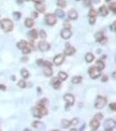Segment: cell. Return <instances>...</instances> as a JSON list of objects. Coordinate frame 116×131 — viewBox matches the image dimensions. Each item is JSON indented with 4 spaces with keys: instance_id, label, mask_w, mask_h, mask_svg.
Instances as JSON below:
<instances>
[{
    "instance_id": "db71d44e",
    "label": "cell",
    "mask_w": 116,
    "mask_h": 131,
    "mask_svg": "<svg viewBox=\"0 0 116 131\" xmlns=\"http://www.w3.org/2000/svg\"><path fill=\"white\" fill-rule=\"evenodd\" d=\"M0 89H1V90H5V86H3V85H0Z\"/></svg>"
},
{
    "instance_id": "4fadbf2b",
    "label": "cell",
    "mask_w": 116,
    "mask_h": 131,
    "mask_svg": "<svg viewBox=\"0 0 116 131\" xmlns=\"http://www.w3.org/2000/svg\"><path fill=\"white\" fill-rule=\"evenodd\" d=\"M74 53H75L74 47H72V46H70L69 44H67V47H66V49H65V54L68 55V56H71V55H73Z\"/></svg>"
},
{
    "instance_id": "603a6c76",
    "label": "cell",
    "mask_w": 116,
    "mask_h": 131,
    "mask_svg": "<svg viewBox=\"0 0 116 131\" xmlns=\"http://www.w3.org/2000/svg\"><path fill=\"white\" fill-rule=\"evenodd\" d=\"M61 126H62V128L68 129L71 126V122H69V120H67V119H62L61 120Z\"/></svg>"
},
{
    "instance_id": "6f0895ef",
    "label": "cell",
    "mask_w": 116,
    "mask_h": 131,
    "mask_svg": "<svg viewBox=\"0 0 116 131\" xmlns=\"http://www.w3.org/2000/svg\"><path fill=\"white\" fill-rule=\"evenodd\" d=\"M115 76H116V73L113 72V73H112V77H113V79H115Z\"/></svg>"
},
{
    "instance_id": "484cf974",
    "label": "cell",
    "mask_w": 116,
    "mask_h": 131,
    "mask_svg": "<svg viewBox=\"0 0 116 131\" xmlns=\"http://www.w3.org/2000/svg\"><path fill=\"white\" fill-rule=\"evenodd\" d=\"M36 9H37L38 12H41V13H43V12L45 11V7L43 4H40V3H37V4H36Z\"/></svg>"
},
{
    "instance_id": "ac0fdd59",
    "label": "cell",
    "mask_w": 116,
    "mask_h": 131,
    "mask_svg": "<svg viewBox=\"0 0 116 131\" xmlns=\"http://www.w3.org/2000/svg\"><path fill=\"white\" fill-rule=\"evenodd\" d=\"M55 16L59 17V18H63L65 17V12L62 9H57L55 11Z\"/></svg>"
},
{
    "instance_id": "94428289",
    "label": "cell",
    "mask_w": 116,
    "mask_h": 131,
    "mask_svg": "<svg viewBox=\"0 0 116 131\" xmlns=\"http://www.w3.org/2000/svg\"><path fill=\"white\" fill-rule=\"evenodd\" d=\"M105 1H107V2H110V1H111V0H105Z\"/></svg>"
},
{
    "instance_id": "8fae6325",
    "label": "cell",
    "mask_w": 116,
    "mask_h": 131,
    "mask_svg": "<svg viewBox=\"0 0 116 131\" xmlns=\"http://www.w3.org/2000/svg\"><path fill=\"white\" fill-rule=\"evenodd\" d=\"M68 17H69L70 19H72V21L77 19V12L75 11L74 9H71L69 12H68Z\"/></svg>"
},
{
    "instance_id": "e575fe53",
    "label": "cell",
    "mask_w": 116,
    "mask_h": 131,
    "mask_svg": "<svg viewBox=\"0 0 116 131\" xmlns=\"http://www.w3.org/2000/svg\"><path fill=\"white\" fill-rule=\"evenodd\" d=\"M21 16H22L21 12H14V13H13V17L16 19V21H18V19L21 18Z\"/></svg>"
},
{
    "instance_id": "52a82bcc",
    "label": "cell",
    "mask_w": 116,
    "mask_h": 131,
    "mask_svg": "<svg viewBox=\"0 0 116 131\" xmlns=\"http://www.w3.org/2000/svg\"><path fill=\"white\" fill-rule=\"evenodd\" d=\"M39 49L40 51H42V52H47L49 49V43H47V42H45V41H40V43H39Z\"/></svg>"
},
{
    "instance_id": "f1b7e54d",
    "label": "cell",
    "mask_w": 116,
    "mask_h": 131,
    "mask_svg": "<svg viewBox=\"0 0 116 131\" xmlns=\"http://www.w3.org/2000/svg\"><path fill=\"white\" fill-rule=\"evenodd\" d=\"M39 110H40V112H41V115H46L47 114V110H46V108H45L44 105L40 104V105H39Z\"/></svg>"
},
{
    "instance_id": "681fc988",
    "label": "cell",
    "mask_w": 116,
    "mask_h": 131,
    "mask_svg": "<svg viewBox=\"0 0 116 131\" xmlns=\"http://www.w3.org/2000/svg\"><path fill=\"white\" fill-rule=\"evenodd\" d=\"M107 75H103L102 76V82H107Z\"/></svg>"
},
{
    "instance_id": "7dc6e473",
    "label": "cell",
    "mask_w": 116,
    "mask_h": 131,
    "mask_svg": "<svg viewBox=\"0 0 116 131\" xmlns=\"http://www.w3.org/2000/svg\"><path fill=\"white\" fill-rule=\"evenodd\" d=\"M115 22H114V23L113 24H112V26H111V30L112 31H113V32H115Z\"/></svg>"
},
{
    "instance_id": "6da1fadb",
    "label": "cell",
    "mask_w": 116,
    "mask_h": 131,
    "mask_svg": "<svg viewBox=\"0 0 116 131\" xmlns=\"http://www.w3.org/2000/svg\"><path fill=\"white\" fill-rule=\"evenodd\" d=\"M0 27L2 28L4 32H10L13 30V23L9 18H3L0 21Z\"/></svg>"
},
{
    "instance_id": "f35d334b",
    "label": "cell",
    "mask_w": 116,
    "mask_h": 131,
    "mask_svg": "<svg viewBox=\"0 0 116 131\" xmlns=\"http://www.w3.org/2000/svg\"><path fill=\"white\" fill-rule=\"evenodd\" d=\"M102 118H103V115L101 113H97L95 115V119H97V120H100V119H102Z\"/></svg>"
},
{
    "instance_id": "277c9868",
    "label": "cell",
    "mask_w": 116,
    "mask_h": 131,
    "mask_svg": "<svg viewBox=\"0 0 116 131\" xmlns=\"http://www.w3.org/2000/svg\"><path fill=\"white\" fill-rule=\"evenodd\" d=\"M45 23L47 24V25H49V26H53V25H55L56 24V16H55V14H46L45 15Z\"/></svg>"
},
{
    "instance_id": "cb8c5ba5",
    "label": "cell",
    "mask_w": 116,
    "mask_h": 131,
    "mask_svg": "<svg viewBox=\"0 0 116 131\" xmlns=\"http://www.w3.org/2000/svg\"><path fill=\"white\" fill-rule=\"evenodd\" d=\"M27 45H28V43H27V42H26V41L22 40V41H19V42H18V43H17V44H16V46H17V47H18V48H19V49H23V48H24V47H26V46H27Z\"/></svg>"
},
{
    "instance_id": "be15d7a7",
    "label": "cell",
    "mask_w": 116,
    "mask_h": 131,
    "mask_svg": "<svg viewBox=\"0 0 116 131\" xmlns=\"http://www.w3.org/2000/svg\"><path fill=\"white\" fill-rule=\"evenodd\" d=\"M75 1H80V0H75Z\"/></svg>"
},
{
    "instance_id": "7402d4cb",
    "label": "cell",
    "mask_w": 116,
    "mask_h": 131,
    "mask_svg": "<svg viewBox=\"0 0 116 131\" xmlns=\"http://www.w3.org/2000/svg\"><path fill=\"white\" fill-rule=\"evenodd\" d=\"M58 79L60 81H66L68 79V74L65 72H62V71H60V72L58 73Z\"/></svg>"
},
{
    "instance_id": "7a4b0ae2",
    "label": "cell",
    "mask_w": 116,
    "mask_h": 131,
    "mask_svg": "<svg viewBox=\"0 0 116 131\" xmlns=\"http://www.w3.org/2000/svg\"><path fill=\"white\" fill-rule=\"evenodd\" d=\"M105 104H107V99H105L104 97L99 96L97 99H96L95 108L98 109V110H101V109H103L105 106Z\"/></svg>"
},
{
    "instance_id": "9c48e42d",
    "label": "cell",
    "mask_w": 116,
    "mask_h": 131,
    "mask_svg": "<svg viewBox=\"0 0 116 131\" xmlns=\"http://www.w3.org/2000/svg\"><path fill=\"white\" fill-rule=\"evenodd\" d=\"M60 35H61V38H62V39H65V40H68L69 38H71L72 32H71V30H70V29L65 28L63 30H61Z\"/></svg>"
},
{
    "instance_id": "9a60e30c",
    "label": "cell",
    "mask_w": 116,
    "mask_h": 131,
    "mask_svg": "<svg viewBox=\"0 0 116 131\" xmlns=\"http://www.w3.org/2000/svg\"><path fill=\"white\" fill-rule=\"evenodd\" d=\"M31 113H32V115L35 117H37V118H40V117L42 116L41 112H40V110H39V108H32V109H31Z\"/></svg>"
},
{
    "instance_id": "5b68a950",
    "label": "cell",
    "mask_w": 116,
    "mask_h": 131,
    "mask_svg": "<svg viewBox=\"0 0 116 131\" xmlns=\"http://www.w3.org/2000/svg\"><path fill=\"white\" fill-rule=\"evenodd\" d=\"M103 127H104V129L107 131L113 130V129L115 128V120H114V119H107L104 122V125H103Z\"/></svg>"
},
{
    "instance_id": "ab89813d",
    "label": "cell",
    "mask_w": 116,
    "mask_h": 131,
    "mask_svg": "<svg viewBox=\"0 0 116 131\" xmlns=\"http://www.w3.org/2000/svg\"><path fill=\"white\" fill-rule=\"evenodd\" d=\"M110 110H112L113 112H115V111H116V103L115 102H113V103L110 104Z\"/></svg>"
},
{
    "instance_id": "680465c9",
    "label": "cell",
    "mask_w": 116,
    "mask_h": 131,
    "mask_svg": "<svg viewBox=\"0 0 116 131\" xmlns=\"http://www.w3.org/2000/svg\"><path fill=\"white\" fill-rule=\"evenodd\" d=\"M32 15H33V17H38V13H37V12H35Z\"/></svg>"
},
{
    "instance_id": "44dd1931",
    "label": "cell",
    "mask_w": 116,
    "mask_h": 131,
    "mask_svg": "<svg viewBox=\"0 0 116 131\" xmlns=\"http://www.w3.org/2000/svg\"><path fill=\"white\" fill-rule=\"evenodd\" d=\"M94 54H91V53H87V54L85 55V60L86 62H91V61H94Z\"/></svg>"
},
{
    "instance_id": "6125c7cd",
    "label": "cell",
    "mask_w": 116,
    "mask_h": 131,
    "mask_svg": "<svg viewBox=\"0 0 116 131\" xmlns=\"http://www.w3.org/2000/svg\"><path fill=\"white\" fill-rule=\"evenodd\" d=\"M23 1H29V0H23Z\"/></svg>"
},
{
    "instance_id": "f907efd6",
    "label": "cell",
    "mask_w": 116,
    "mask_h": 131,
    "mask_svg": "<svg viewBox=\"0 0 116 131\" xmlns=\"http://www.w3.org/2000/svg\"><path fill=\"white\" fill-rule=\"evenodd\" d=\"M22 62H27V61H28V58H27V57H24V58H22Z\"/></svg>"
},
{
    "instance_id": "3957f363",
    "label": "cell",
    "mask_w": 116,
    "mask_h": 131,
    "mask_svg": "<svg viewBox=\"0 0 116 131\" xmlns=\"http://www.w3.org/2000/svg\"><path fill=\"white\" fill-rule=\"evenodd\" d=\"M88 73L89 75H90L91 79H94V80H96V79H98V77L101 75V72H100V70L97 68V67H91L90 69L88 70Z\"/></svg>"
},
{
    "instance_id": "83f0119b",
    "label": "cell",
    "mask_w": 116,
    "mask_h": 131,
    "mask_svg": "<svg viewBox=\"0 0 116 131\" xmlns=\"http://www.w3.org/2000/svg\"><path fill=\"white\" fill-rule=\"evenodd\" d=\"M21 75L24 77V79H28V77H29V72H28V70H26V69H22Z\"/></svg>"
},
{
    "instance_id": "5bb4252c",
    "label": "cell",
    "mask_w": 116,
    "mask_h": 131,
    "mask_svg": "<svg viewBox=\"0 0 116 131\" xmlns=\"http://www.w3.org/2000/svg\"><path fill=\"white\" fill-rule=\"evenodd\" d=\"M24 24H25V26L27 27V28H32L33 25H35V22H33L32 18H26Z\"/></svg>"
},
{
    "instance_id": "11a10c76",
    "label": "cell",
    "mask_w": 116,
    "mask_h": 131,
    "mask_svg": "<svg viewBox=\"0 0 116 131\" xmlns=\"http://www.w3.org/2000/svg\"><path fill=\"white\" fill-rule=\"evenodd\" d=\"M85 127H86V125H85V124H84V125H83V126H82V127H81V129H80V130H84V129H85Z\"/></svg>"
},
{
    "instance_id": "8d00e7d4",
    "label": "cell",
    "mask_w": 116,
    "mask_h": 131,
    "mask_svg": "<svg viewBox=\"0 0 116 131\" xmlns=\"http://www.w3.org/2000/svg\"><path fill=\"white\" fill-rule=\"evenodd\" d=\"M39 35H40V38L41 39H46V33H45V31L44 30H41V31H39Z\"/></svg>"
},
{
    "instance_id": "ba28073f",
    "label": "cell",
    "mask_w": 116,
    "mask_h": 131,
    "mask_svg": "<svg viewBox=\"0 0 116 131\" xmlns=\"http://www.w3.org/2000/svg\"><path fill=\"white\" fill-rule=\"evenodd\" d=\"M63 60H65V56H63L62 54H58L55 56V58H54V63H55L56 66H60L61 63L63 62Z\"/></svg>"
},
{
    "instance_id": "f5cc1de1",
    "label": "cell",
    "mask_w": 116,
    "mask_h": 131,
    "mask_svg": "<svg viewBox=\"0 0 116 131\" xmlns=\"http://www.w3.org/2000/svg\"><path fill=\"white\" fill-rule=\"evenodd\" d=\"M32 1H33V2H36V3H41L43 0H32Z\"/></svg>"
},
{
    "instance_id": "836d02e7",
    "label": "cell",
    "mask_w": 116,
    "mask_h": 131,
    "mask_svg": "<svg viewBox=\"0 0 116 131\" xmlns=\"http://www.w3.org/2000/svg\"><path fill=\"white\" fill-rule=\"evenodd\" d=\"M17 86L19 87V88H25L27 85H26V82H25V80H21V81H18V83H17Z\"/></svg>"
},
{
    "instance_id": "4316f807",
    "label": "cell",
    "mask_w": 116,
    "mask_h": 131,
    "mask_svg": "<svg viewBox=\"0 0 116 131\" xmlns=\"http://www.w3.org/2000/svg\"><path fill=\"white\" fill-rule=\"evenodd\" d=\"M103 38V32L102 31H99V32H97L95 35V39H96V41L97 42H100V40Z\"/></svg>"
},
{
    "instance_id": "c3c4849f",
    "label": "cell",
    "mask_w": 116,
    "mask_h": 131,
    "mask_svg": "<svg viewBox=\"0 0 116 131\" xmlns=\"http://www.w3.org/2000/svg\"><path fill=\"white\" fill-rule=\"evenodd\" d=\"M77 122H79V119H76V118H73V120L71 122V124H73V125H77Z\"/></svg>"
},
{
    "instance_id": "74e56055",
    "label": "cell",
    "mask_w": 116,
    "mask_h": 131,
    "mask_svg": "<svg viewBox=\"0 0 116 131\" xmlns=\"http://www.w3.org/2000/svg\"><path fill=\"white\" fill-rule=\"evenodd\" d=\"M84 7L90 8L91 7V0H84Z\"/></svg>"
},
{
    "instance_id": "d4e9b609",
    "label": "cell",
    "mask_w": 116,
    "mask_h": 131,
    "mask_svg": "<svg viewBox=\"0 0 116 131\" xmlns=\"http://www.w3.org/2000/svg\"><path fill=\"white\" fill-rule=\"evenodd\" d=\"M32 127H35V128H37V129H43L44 128V124H42V122H33Z\"/></svg>"
},
{
    "instance_id": "d590c367",
    "label": "cell",
    "mask_w": 116,
    "mask_h": 131,
    "mask_svg": "<svg viewBox=\"0 0 116 131\" xmlns=\"http://www.w3.org/2000/svg\"><path fill=\"white\" fill-rule=\"evenodd\" d=\"M88 15H89V17H96V15H97V12H96V10L90 9V11H89Z\"/></svg>"
},
{
    "instance_id": "91938a15",
    "label": "cell",
    "mask_w": 116,
    "mask_h": 131,
    "mask_svg": "<svg viewBox=\"0 0 116 131\" xmlns=\"http://www.w3.org/2000/svg\"><path fill=\"white\" fill-rule=\"evenodd\" d=\"M105 58H107V55H103V56L101 57V60H102V59H105Z\"/></svg>"
},
{
    "instance_id": "d6a6232c",
    "label": "cell",
    "mask_w": 116,
    "mask_h": 131,
    "mask_svg": "<svg viewBox=\"0 0 116 131\" xmlns=\"http://www.w3.org/2000/svg\"><path fill=\"white\" fill-rule=\"evenodd\" d=\"M57 5L60 8H66L67 7V3H66L65 0H57Z\"/></svg>"
},
{
    "instance_id": "7bdbcfd3",
    "label": "cell",
    "mask_w": 116,
    "mask_h": 131,
    "mask_svg": "<svg viewBox=\"0 0 116 131\" xmlns=\"http://www.w3.org/2000/svg\"><path fill=\"white\" fill-rule=\"evenodd\" d=\"M47 103V99H42V100H40V104H42V105H45Z\"/></svg>"
},
{
    "instance_id": "60d3db41",
    "label": "cell",
    "mask_w": 116,
    "mask_h": 131,
    "mask_svg": "<svg viewBox=\"0 0 116 131\" xmlns=\"http://www.w3.org/2000/svg\"><path fill=\"white\" fill-rule=\"evenodd\" d=\"M63 26H65V28H67V29H70V28H71V24H70L68 21H66L65 23H63Z\"/></svg>"
},
{
    "instance_id": "f546056e",
    "label": "cell",
    "mask_w": 116,
    "mask_h": 131,
    "mask_svg": "<svg viewBox=\"0 0 116 131\" xmlns=\"http://www.w3.org/2000/svg\"><path fill=\"white\" fill-rule=\"evenodd\" d=\"M31 49H32V45H31V46H26V47H24L23 49H22V52H23V54H29V53H30L31 52Z\"/></svg>"
},
{
    "instance_id": "816d5d0a",
    "label": "cell",
    "mask_w": 116,
    "mask_h": 131,
    "mask_svg": "<svg viewBox=\"0 0 116 131\" xmlns=\"http://www.w3.org/2000/svg\"><path fill=\"white\" fill-rule=\"evenodd\" d=\"M99 2H100V0H91V3H95V4H97Z\"/></svg>"
},
{
    "instance_id": "4dcf8cb0",
    "label": "cell",
    "mask_w": 116,
    "mask_h": 131,
    "mask_svg": "<svg viewBox=\"0 0 116 131\" xmlns=\"http://www.w3.org/2000/svg\"><path fill=\"white\" fill-rule=\"evenodd\" d=\"M82 82V77L81 76H74L72 79V84H80Z\"/></svg>"
},
{
    "instance_id": "30bf717a",
    "label": "cell",
    "mask_w": 116,
    "mask_h": 131,
    "mask_svg": "<svg viewBox=\"0 0 116 131\" xmlns=\"http://www.w3.org/2000/svg\"><path fill=\"white\" fill-rule=\"evenodd\" d=\"M51 84L55 89H59V88H60V86H61V81L59 80L58 77H54L53 80H52Z\"/></svg>"
},
{
    "instance_id": "b9f144b4",
    "label": "cell",
    "mask_w": 116,
    "mask_h": 131,
    "mask_svg": "<svg viewBox=\"0 0 116 131\" xmlns=\"http://www.w3.org/2000/svg\"><path fill=\"white\" fill-rule=\"evenodd\" d=\"M95 23H96V17H89V24L94 25Z\"/></svg>"
},
{
    "instance_id": "ffe728a7",
    "label": "cell",
    "mask_w": 116,
    "mask_h": 131,
    "mask_svg": "<svg viewBox=\"0 0 116 131\" xmlns=\"http://www.w3.org/2000/svg\"><path fill=\"white\" fill-rule=\"evenodd\" d=\"M96 67H97V68L99 69L100 71H101V70H103V69H104L105 65H104V62H103V61L100 59V60H98L97 62H96Z\"/></svg>"
},
{
    "instance_id": "8992f818",
    "label": "cell",
    "mask_w": 116,
    "mask_h": 131,
    "mask_svg": "<svg viewBox=\"0 0 116 131\" xmlns=\"http://www.w3.org/2000/svg\"><path fill=\"white\" fill-rule=\"evenodd\" d=\"M63 100L67 102L68 105H73V104H74L75 99H74V97H73V95L67 94V95H65V96H63Z\"/></svg>"
},
{
    "instance_id": "2e32d148",
    "label": "cell",
    "mask_w": 116,
    "mask_h": 131,
    "mask_svg": "<svg viewBox=\"0 0 116 131\" xmlns=\"http://www.w3.org/2000/svg\"><path fill=\"white\" fill-rule=\"evenodd\" d=\"M107 9L105 5H102V7H100L99 8V14L101 15V16H107Z\"/></svg>"
},
{
    "instance_id": "bcb514c9",
    "label": "cell",
    "mask_w": 116,
    "mask_h": 131,
    "mask_svg": "<svg viewBox=\"0 0 116 131\" xmlns=\"http://www.w3.org/2000/svg\"><path fill=\"white\" fill-rule=\"evenodd\" d=\"M43 66H47V67H52V63L49 61H44L43 62Z\"/></svg>"
},
{
    "instance_id": "e0dca14e",
    "label": "cell",
    "mask_w": 116,
    "mask_h": 131,
    "mask_svg": "<svg viewBox=\"0 0 116 131\" xmlns=\"http://www.w3.org/2000/svg\"><path fill=\"white\" fill-rule=\"evenodd\" d=\"M98 127H99V120L97 119H93L90 122V128L91 130H97Z\"/></svg>"
},
{
    "instance_id": "7c38bea8",
    "label": "cell",
    "mask_w": 116,
    "mask_h": 131,
    "mask_svg": "<svg viewBox=\"0 0 116 131\" xmlns=\"http://www.w3.org/2000/svg\"><path fill=\"white\" fill-rule=\"evenodd\" d=\"M43 73H44L45 76L49 77L53 74V70H52V67H47V66H43Z\"/></svg>"
},
{
    "instance_id": "ee69618b",
    "label": "cell",
    "mask_w": 116,
    "mask_h": 131,
    "mask_svg": "<svg viewBox=\"0 0 116 131\" xmlns=\"http://www.w3.org/2000/svg\"><path fill=\"white\" fill-rule=\"evenodd\" d=\"M43 62H44V61L42 60V59H38V60H37V65L40 66V67H42V66H43Z\"/></svg>"
},
{
    "instance_id": "1f68e13d",
    "label": "cell",
    "mask_w": 116,
    "mask_h": 131,
    "mask_svg": "<svg viewBox=\"0 0 116 131\" xmlns=\"http://www.w3.org/2000/svg\"><path fill=\"white\" fill-rule=\"evenodd\" d=\"M109 10L112 11L113 13H116V3L115 2H111L109 5Z\"/></svg>"
},
{
    "instance_id": "d6986e66",
    "label": "cell",
    "mask_w": 116,
    "mask_h": 131,
    "mask_svg": "<svg viewBox=\"0 0 116 131\" xmlns=\"http://www.w3.org/2000/svg\"><path fill=\"white\" fill-rule=\"evenodd\" d=\"M28 35H29V38H30L31 40H35V39H37V37H38V31L37 30H30L29 31V33H28Z\"/></svg>"
},
{
    "instance_id": "f6af8a7d",
    "label": "cell",
    "mask_w": 116,
    "mask_h": 131,
    "mask_svg": "<svg viewBox=\"0 0 116 131\" xmlns=\"http://www.w3.org/2000/svg\"><path fill=\"white\" fill-rule=\"evenodd\" d=\"M100 43H102V44H105V43H107V38H104V37H103L102 39L100 40Z\"/></svg>"
},
{
    "instance_id": "9f6ffc18",
    "label": "cell",
    "mask_w": 116,
    "mask_h": 131,
    "mask_svg": "<svg viewBox=\"0 0 116 131\" xmlns=\"http://www.w3.org/2000/svg\"><path fill=\"white\" fill-rule=\"evenodd\" d=\"M11 80L12 81H15V80H16V77L14 76V75H12V76H11Z\"/></svg>"
}]
</instances>
